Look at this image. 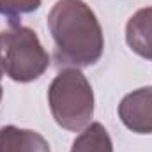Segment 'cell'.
Returning a JSON list of instances; mask_svg holds the SVG:
<instances>
[{
	"instance_id": "cell-6",
	"label": "cell",
	"mask_w": 152,
	"mask_h": 152,
	"mask_svg": "<svg viewBox=\"0 0 152 152\" xmlns=\"http://www.w3.org/2000/svg\"><path fill=\"white\" fill-rule=\"evenodd\" d=\"M126 39L133 51L152 60V7L138 11L129 20Z\"/></svg>"
},
{
	"instance_id": "cell-4",
	"label": "cell",
	"mask_w": 152,
	"mask_h": 152,
	"mask_svg": "<svg viewBox=\"0 0 152 152\" xmlns=\"http://www.w3.org/2000/svg\"><path fill=\"white\" fill-rule=\"evenodd\" d=\"M122 122L134 133H152V87L126 96L118 106Z\"/></svg>"
},
{
	"instance_id": "cell-5",
	"label": "cell",
	"mask_w": 152,
	"mask_h": 152,
	"mask_svg": "<svg viewBox=\"0 0 152 152\" xmlns=\"http://www.w3.org/2000/svg\"><path fill=\"white\" fill-rule=\"evenodd\" d=\"M0 152H50V145L36 131L7 126L0 129Z\"/></svg>"
},
{
	"instance_id": "cell-8",
	"label": "cell",
	"mask_w": 152,
	"mask_h": 152,
	"mask_svg": "<svg viewBox=\"0 0 152 152\" xmlns=\"http://www.w3.org/2000/svg\"><path fill=\"white\" fill-rule=\"evenodd\" d=\"M2 73H4V69H2V64H0V76H2ZM0 97H2V87H0Z\"/></svg>"
},
{
	"instance_id": "cell-7",
	"label": "cell",
	"mask_w": 152,
	"mask_h": 152,
	"mask_svg": "<svg viewBox=\"0 0 152 152\" xmlns=\"http://www.w3.org/2000/svg\"><path fill=\"white\" fill-rule=\"evenodd\" d=\"M71 152H113L112 140L101 124H92L87 127L73 143Z\"/></svg>"
},
{
	"instance_id": "cell-2",
	"label": "cell",
	"mask_w": 152,
	"mask_h": 152,
	"mask_svg": "<svg viewBox=\"0 0 152 152\" xmlns=\"http://www.w3.org/2000/svg\"><path fill=\"white\" fill-rule=\"evenodd\" d=\"M50 106L57 124L78 131L88 124L94 113L92 88L78 69H66L50 87Z\"/></svg>"
},
{
	"instance_id": "cell-1",
	"label": "cell",
	"mask_w": 152,
	"mask_h": 152,
	"mask_svg": "<svg viewBox=\"0 0 152 152\" xmlns=\"http://www.w3.org/2000/svg\"><path fill=\"white\" fill-rule=\"evenodd\" d=\"M48 27L57 46V58L66 64L90 66L103 53V32L88 5L81 0H58Z\"/></svg>"
},
{
	"instance_id": "cell-3",
	"label": "cell",
	"mask_w": 152,
	"mask_h": 152,
	"mask_svg": "<svg viewBox=\"0 0 152 152\" xmlns=\"http://www.w3.org/2000/svg\"><path fill=\"white\" fill-rule=\"evenodd\" d=\"M0 64L4 73L16 81H30L44 73L50 64L36 32L25 27H12L0 34Z\"/></svg>"
}]
</instances>
